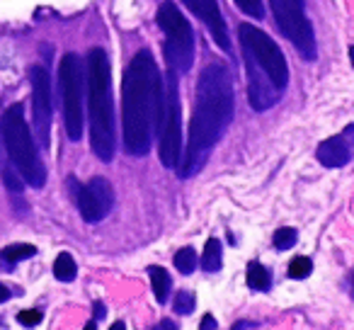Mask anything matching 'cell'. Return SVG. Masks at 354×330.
I'll return each instance as SVG.
<instances>
[{"label": "cell", "instance_id": "cell-1", "mask_svg": "<svg viewBox=\"0 0 354 330\" xmlns=\"http://www.w3.org/2000/svg\"><path fill=\"white\" fill-rule=\"evenodd\" d=\"M233 119V78L223 64H209L199 73L194 114L189 122L187 156L183 163V178L199 173L212 148L218 143Z\"/></svg>", "mask_w": 354, "mask_h": 330}, {"label": "cell", "instance_id": "cell-2", "mask_svg": "<svg viewBox=\"0 0 354 330\" xmlns=\"http://www.w3.org/2000/svg\"><path fill=\"white\" fill-rule=\"evenodd\" d=\"M165 80L158 73L156 59L148 49L133 54L122 83V127L124 148L131 156H146L151 151L153 127L162 107Z\"/></svg>", "mask_w": 354, "mask_h": 330}, {"label": "cell", "instance_id": "cell-3", "mask_svg": "<svg viewBox=\"0 0 354 330\" xmlns=\"http://www.w3.org/2000/svg\"><path fill=\"white\" fill-rule=\"evenodd\" d=\"M88 117L90 141L100 161L109 163L117 151V131H114V102H112V71H109L107 51L93 49L88 54Z\"/></svg>", "mask_w": 354, "mask_h": 330}, {"label": "cell", "instance_id": "cell-4", "mask_svg": "<svg viewBox=\"0 0 354 330\" xmlns=\"http://www.w3.org/2000/svg\"><path fill=\"white\" fill-rule=\"evenodd\" d=\"M3 141H6L8 156H10L15 170L32 185V187H44L46 185V168L35 146L32 131L25 122V107L20 102L10 104L3 114Z\"/></svg>", "mask_w": 354, "mask_h": 330}, {"label": "cell", "instance_id": "cell-5", "mask_svg": "<svg viewBox=\"0 0 354 330\" xmlns=\"http://www.w3.org/2000/svg\"><path fill=\"white\" fill-rule=\"evenodd\" d=\"M158 27L165 32V61L170 71L177 75L187 73L194 64V32L189 27L187 17L177 10L175 3L165 0L158 8Z\"/></svg>", "mask_w": 354, "mask_h": 330}, {"label": "cell", "instance_id": "cell-6", "mask_svg": "<svg viewBox=\"0 0 354 330\" xmlns=\"http://www.w3.org/2000/svg\"><path fill=\"white\" fill-rule=\"evenodd\" d=\"M59 85H61V102H64V122L71 141H80L83 136V100L88 78H85L83 61L78 54H66L59 64Z\"/></svg>", "mask_w": 354, "mask_h": 330}, {"label": "cell", "instance_id": "cell-7", "mask_svg": "<svg viewBox=\"0 0 354 330\" xmlns=\"http://www.w3.org/2000/svg\"><path fill=\"white\" fill-rule=\"evenodd\" d=\"M238 39H241L245 64L257 66V68L274 83V88L284 93V88L289 85V68H286L284 54H281L279 46L270 39V35L257 30L255 25L243 22V25L238 27Z\"/></svg>", "mask_w": 354, "mask_h": 330}, {"label": "cell", "instance_id": "cell-8", "mask_svg": "<svg viewBox=\"0 0 354 330\" xmlns=\"http://www.w3.org/2000/svg\"><path fill=\"white\" fill-rule=\"evenodd\" d=\"M165 88H162V107L158 114V131H160V161L165 168H177L183 153V129H180V85L177 73L167 71Z\"/></svg>", "mask_w": 354, "mask_h": 330}, {"label": "cell", "instance_id": "cell-9", "mask_svg": "<svg viewBox=\"0 0 354 330\" xmlns=\"http://www.w3.org/2000/svg\"><path fill=\"white\" fill-rule=\"evenodd\" d=\"M270 8L274 12L281 35L296 46V51L306 61H313L318 56V46H315V35L306 17L304 3L301 0H270Z\"/></svg>", "mask_w": 354, "mask_h": 330}, {"label": "cell", "instance_id": "cell-10", "mask_svg": "<svg viewBox=\"0 0 354 330\" xmlns=\"http://www.w3.org/2000/svg\"><path fill=\"white\" fill-rule=\"evenodd\" d=\"M68 187L75 199V207H78L80 217L88 223L102 221L112 212L114 192H112V185L104 178H93L88 185H78L75 178H68Z\"/></svg>", "mask_w": 354, "mask_h": 330}, {"label": "cell", "instance_id": "cell-11", "mask_svg": "<svg viewBox=\"0 0 354 330\" xmlns=\"http://www.w3.org/2000/svg\"><path fill=\"white\" fill-rule=\"evenodd\" d=\"M32 109H35V129L41 148H49L51 131V78L44 66H32Z\"/></svg>", "mask_w": 354, "mask_h": 330}, {"label": "cell", "instance_id": "cell-12", "mask_svg": "<svg viewBox=\"0 0 354 330\" xmlns=\"http://www.w3.org/2000/svg\"><path fill=\"white\" fill-rule=\"evenodd\" d=\"M185 6L209 27L212 32V39L221 46L223 51L231 49V35H228V27L226 20H223L221 10H218V3L216 0H183Z\"/></svg>", "mask_w": 354, "mask_h": 330}, {"label": "cell", "instance_id": "cell-13", "mask_svg": "<svg viewBox=\"0 0 354 330\" xmlns=\"http://www.w3.org/2000/svg\"><path fill=\"white\" fill-rule=\"evenodd\" d=\"M352 131L354 129L349 127L342 136H333L318 146L315 156H318V161L323 163L325 168H342V165L349 163V158H352V146H349L347 138L352 136Z\"/></svg>", "mask_w": 354, "mask_h": 330}, {"label": "cell", "instance_id": "cell-14", "mask_svg": "<svg viewBox=\"0 0 354 330\" xmlns=\"http://www.w3.org/2000/svg\"><path fill=\"white\" fill-rule=\"evenodd\" d=\"M148 275H151V284H153V294H156L158 304L167 301V294H170V277L162 267H148Z\"/></svg>", "mask_w": 354, "mask_h": 330}, {"label": "cell", "instance_id": "cell-15", "mask_svg": "<svg viewBox=\"0 0 354 330\" xmlns=\"http://www.w3.org/2000/svg\"><path fill=\"white\" fill-rule=\"evenodd\" d=\"M221 241L218 238H209L207 248H204V255H202V267L207 272H218L221 270Z\"/></svg>", "mask_w": 354, "mask_h": 330}, {"label": "cell", "instance_id": "cell-16", "mask_svg": "<svg viewBox=\"0 0 354 330\" xmlns=\"http://www.w3.org/2000/svg\"><path fill=\"white\" fill-rule=\"evenodd\" d=\"M75 275H78V267H75V260L68 255V253H61L54 262V277L59 282H73Z\"/></svg>", "mask_w": 354, "mask_h": 330}, {"label": "cell", "instance_id": "cell-17", "mask_svg": "<svg viewBox=\"0 0 354 330\" xmlns=\"http://www.w3.org/2000/svg\"><path fill=\"white\" fill-rule=\"evenodd\" d=\"M248 286L257 291L270 289V272H267L260 262H250V265H248Z\"/></svg>", "mask_w": 354, "mask_h": 330}, {"label": "cell", "instance_id": "cell-18", "mask_svg": "<svg viewBox=\"0 0 354 330\" xmlns=\"http://www.w3.org/2000/svg\"><path fill=\"white\" fill-rule=\"evenodd\" d=\"M32 255H37V248L30 246V243H15V246H8L6 250H3L6 265H15V262L27 260V257H32Z\"/></svg>", "mask_w": 354, "mask_h": 330}, {"label": "cell", "instance_id": "cell-19", "mask_svg": "<svg viewBox=\"0 0 354 330\" xmlns=\"http://www.w3.org/2000/svg\"><path fill=\"white\" fill-rule=\"evenodd\" d=\"M175 267L183 275H192L194 267H197V253L192 248H183V250L175 253Z\"/></svg>", "mask_w": 354, "mask_h": 330}, {"label": "cell", "instance_id": "cell-20", "mask_svg": "<svg viewBox=\"0 0 354 330\" xmlns=\"http://www.w3.org/2000/svg\"><path fill=\"white\" fill-rule=\"evenodd\" d=\"M310 270H313V262L308 260V257H294L289 265V277H294V279H304V277L310 275Z\"/></svg>", "mask_w": 354, "mask_h": 330}, {"label": "cell", "instance_id": "cell-21", "mask_svg": "<svg viewBox=\"0 0 354 330\" xmlns=\"http://www.w3.org/2000/svg\"><path fill=\"white\" fill-rule=\"evenodd\" d=\"M296 238L299 236H296L294 228H289V226L279 228V231L274 233V248L277 250H289V248H294Z\"/></svg>", "mask_w": 354, "mask_h": 330}, {"label": "cell", "instance_id": "cell-22", "mask_svg": "<svg viewBox=\"0 0 354 330\" xmlns=\"http://www.w3.org/2000/svg\"><path fill=\"white\" fill-rule=\"evenodd\" d=\"M194 304H197V299H194L192 291H177V296H175V311L177 313H183V315L192 313Z\"/></svg>", "mask_w": 354, "mask_h": 330}, {"label": "cell", "instance_id": "cell-23", "mask_svg": "<svg viewBox=\"0 0 354 330\" xmlns=\"http://www.w3.org/2000/svg\"><path fill=\"white\" fill-rule=\"evenodd\" d=\"M236 6L241 8L245 15L255 17V20H262V17H265V6H262V0H236Z\"/></svg>", "mask_w": 354, "mask_h": 330}, {"label": "cell", "instance_id": "cell-24", "mask_svg": "<svg viewBox=\"0 0 354 330\" xmlns=\"http://www.w3.org/2000/svg\"><path fill=\"white\" fill-rule=\"evenodd\" d=\"M3 180H6V187L10 190L12 194L22 192V175H17L12 168H6V170H3Z\"/></svg>", "mask_w": 354, "mask_h": 330}, {"label": "cell", "instance_id": "cell-25", "mask_svg": "<svg viewBox=\"0 0 354 330\" xmlns=\"http://www.w3.org/2000/svg\"><path fill=\"white\" fill-rule=\"evenodd\" d=\"M17 320H20L22 325H27V328H35V325H39V320H41V311H37V309L20 311V313H17Z\"/></svg>", "mask_w": 354, "mask_h": 330}, {"label": "cell", "instance_id": "cell-26", "mask_svg": "<svg viewBox=\"0 0 354 330\" xmlns=\"http://www.w3.org/2000/svg\"><path fill=\"white\" fill-rule=\"evenodd\" d=\"M218 325H216V318H214L212 313H207L202 318V325H199V330H216Z\"/></svg>", "mask_w": 354, "mask_h": 330}, {"label": "cell", "instance_id": "cell-27", "mask_svg": "<svg viewBox=\"0 0 354 330\" xmlns=\"http://www.w3.org/2000/svg\"><path fill=\"white\" fill-rule=\"evenodd\" d=\"M231 330H255V323H252V320H238Z\"/></svg>", "mask_w": 354, "mask_h": 330}, {"label": "cell", "instance_id": "cell-28", "mask_svg": "<svg viewBox=\"0 0 354 330\" xmlns=\"http://www.w3.org/2000/svg\"><path fill=\"white\" fill-rule=\"evenodd\" d=\"M153 330H177V325L172 323V320H167V318H165V320H160V323H158Z\"/></svg>", "mask_w": 354, "mask_h": 330}, {"label": "cell", "instance_id": "cell-29", "mask_svg": "<svg viewBox=\"0 0 354 330\" xmlns=\"http://www.w3.org/2000/svg\"><path fill=\"white\" fill-rule=\"evenodd\" d=\"M104 318V306L100 304V301H95V320Z\"/></svg>", "mask_w": 354, "mask_h": 330}, {"label": "cell", "instance_id": "cell-30", "mask_svg": "<svg viewBox=\"0 0 354 330\" xmlns=\"http://www.w3.org/2000/svg\"><path fill=\"white\" fill-rule=\"evenodd\" d=\"M10 299V289H8L6 284H0V304H3V301H8Z\"/></svg>", "mask_w": 354, "mask_h": 330}, {"label": "cell", "instance_id": "cell-31", "mask_svg": "<svg viewBox=\"0 0 354 330\" xmlns=\"http://www.w3.org/2000/svg\"><path fill=\"white\" fill-rule=\"evenodd\" d=\"M109 330H127V323H124V320H117Z\"/></svg>", "mask_w": 354, "mask_h": 330}, {"label": "cell", "instance_id": "cell-32", "mask_svg": "<svg viewBox=\"0 0 354 330\" xmlns=\"http://www.w3.org/2000/svg\"><path fill=\"white\" fill-rule=\"evenodd\" d=\"M85 330H97V320H88V325H85Z\"/></svg>", "mask_w": 354, "mask_h": 330}, {"label": "cell", "instance_id": "cell-33", "mask_svg": "<svg viewBox=\"0 0 354 330\" xmlns=\"http://www.w3.org/2000/svg\"><path fill=\"white\" fill-rule=\"evenodd\" d=\"M349 61H352V66H354V46H349Z\"/></svg>", "mask_w": 354, "mask_h": 330}, {"label": "cell", "instance_id": "cell-34", "mask_svg": "<svg viewBox=\"0 0 354 330\" xmlns=\"http://www.w3.org/2000/svg\"><path fill=\"white\" fill-rule=\"evenodd\" d=\"M352 296H354V272H352Z\"/></svg>", "mask_w": 354, "mask_h": 330}]
</instances>
